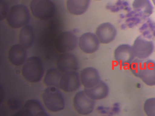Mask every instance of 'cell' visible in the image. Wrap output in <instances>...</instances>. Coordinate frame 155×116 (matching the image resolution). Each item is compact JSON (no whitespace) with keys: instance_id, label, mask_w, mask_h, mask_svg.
Instances as JSON below:
<instances>
[{"instance_id":"277c9868","label":"cell","mask_w":155,"mask_h":116,"mask_svg":"<svg viewBox=\"0 0 155 116\" xmlns=\"http://www.w3.org/2000/svg\"><path fill=\"white\" fill-rule=\"evenodd\" d=\"M7 17L8 24L13 28H17L26 25L30 20V15L26 6L18 4L12 7Z\"/></svg>"},{"instance_id":"d4e9b609","label":"cell","mask_w":155,"mask_h":116,"mask_svg":"<svg viewBox=\"0 0 155 116\" xmlns=\"http://www.w3.org/2000/svg\"><path fill=\"white\" fill-rule=\"evenodd\" d=\"M4 97V93L3 91L2 88L1 86V100H0V103L1 104L2 102Z\"/></svg>"},{"instance_id":"5bb4252c","label":"cell","mask_w":155,"mask_h":116,"mask_svg":"<svg viewBox=\"0 0 155 116\" xmlns=\"http://www.w3.org/2000/svg\"><path fill=\"white\" fill-rule=\"evenodd\" d=\"M117 31L111 23L107 22L100 24L97 28L95 34L100 43L106 44L113 41L115 39Z\"/></svg>"},{"instance_id":"e0dca14e","label":"cell","mask_w":155,"mask_h":116,"mask_svg":"<svg viewBox=\"0 0 155 116\" xmlns=\"http://www.w3.org/2000/svg\"><path fill=\"white\" fill-rule=\"evenodd\" d=\"M84 91L89 97L95 101L105 98L108 95L109 91L107 84L101 80L94 87L84 88Z\"/></svg>"},{"instance_id":"ba28073f","label":"cell","mask_w":155,"mask_h":116,"mask_svg":"<svg viewBox=\"0 0 155 116\" xmlns=\"http://www.w3.org/2000/svg\"><path fill=\"white\" fill-rule=\"evenodd\" d=\"M135 57L145 59L152 53L154 49L153 42L139 36L135 40L132 46Z\"/></svg>"},{"instance_id":"4316f807","label":"cell","mask_w":155,"mask_h":116,"mask_svg":"<svg viewBox=\"0 0 155 116\" xmlns=\"http://www.w3.org/2000/svg\"><path fill=\"white\" fill-rule=\"evenodd\" d=\"M96 0L101 1V0Z\"/></svg>"},{"instance_id":"5b68a950","label":"cell","mask_w":155,"mask_h":116,"mask_svg":"<svg viewBox=\"0 0 155 116\" xmlns=\"http://www.w3.org/2000/svg\"><path fill=\"white\" fill-rule=\"evenodd\" d=\"M30 8L32 14L42 20L52 17L55 12V6L50 0H32Z\"/></svg>"},{"instance_id":"ffe728a7","label":"cell","mask_w":155,"mask_h":116,"mask_svg":"<svg viewBox=\"0 0 155 116\" xmlns=\"http://www.w3.org/2000/svg\"><path fill=\"white\" fill-rule=\"evenodd\" d=\"M132 6L134 10L141 12L147 16L153 12V7L150 0H134Z\"/></svg>"},{"instance_id":"7402d4cb","label":"cell","mask_w":155,"mask_h":116,"mask_svg":"<svg viewBox=\"0 0 155 116\" xmlns=\"http://www.w3.org/2000/svg\"><path fill=\"white\" fill-rule=\"evenodd\" d=\"M143 108L147 115L155 116V98L147 99L144 103Z\"/></svg>"},{"instance_id":"3957f363","label":"cell","mask_w":155,"mask_h":116,"mask_svg":"<svg viewBox=\"0 0 155 116\" xmlns=\"http://www.w3.org/2000/svg\"><path fill=\"white\" fill-rule=\"evenodd\" d=\"M42 98L45 105L50 111H59L64 109L65 100L61 92L55 87L46 88L42 94Z\"/></svg>"},{"instance_id":"7a4b0ae2","label":"cell","mask_w":155,"mask_h":116,"mask_svg":"<svg viewBox=\"0 0 155 116\" xmlns=\"http://www.w3.org/2000/svg\"><path fill=\"white\" fill-rule=\"evenodd\" d=\"M24 78L31 82L40 81L43 76L44 69L40 59L37 56H32L25 62L22 69Z\"/></svg>"},{"instance_id":"484cf974","label":"cell","mask_w":155,"mask_h":116,"mask_svg":"<svg viewBox=\"0 0 155 116\" xmlns=\"http://www.w3.org/2000/svg\"><path fill=\"white\" fill-rule=\"evenodd\" d=\"M152 1L153 2V3L154 4L155 6V0H152Z\"/></svg>"},{"instance_id":"8992f818","label":"cell","mask_w":155,"mask_h":116,"mask_svg":"<svg viewBox=\"0 0 155 116\" xmlns=\"http://www.w3.org/2000/svg\"><path fill=\"white\" fill-rule=\"evenodd\" d=\"M78 42L77 37L73 33L65 31L58 36L55 41V46L59 52L69 53L76 48Z\"/></svg>"},{"instance_id":"d6986e66","label":"cell","mask_w":155,"mask_h":116,"mask_svg":"<svg viewBox=\"0 0 155 116\" xmlns=\"http://www.w3.org/2000/svg\"><path fill=\"white\" fill-rule=\"evenodd\" d=\"M34 34L33 28L30 25L24 26L21 30L19 35L20 44L26 49L30 48L33 44Z\"/></svg>"},{"instance_id":"ac0fdd59","label":"cell","mask_w":155,"mask_h":116,"mask_svg":"<svg viewBox=\"0 0 155 116\" xmlns=\"http://www.w3.org/2000/svg\"><path fill=\"white\" fill-rule=\"evenodd\" d=\"M91 0H67L66 4L68 10L71 14L80 15L87 10Z\"/></svg>"},{"instance_id":"8fae6325","label":"cell","mask_w":155,"mask_h":116,"mask_svg":"<svg viewBox=\"0 0 155 116\" xmlns=\"http://www.w3.org/2000/svg\"><path fill=\"white\" fill-rule=\"evenodd\" d=\"M100 43L96 35L91 32L84 33L78 39L80 49L87 54L93 53L97 51L99 48Z\"/></svg>"},{"instance_id":"603a6c76","label":"cell","mask_w":155,"mask_h":116,"mask_svg":"<svg viewBox=\"0 0 155 116\" xmlns=\"http://www.w3.org/2000/svg\"><path fill=\"white\" fill-rule=\"evenodd\" d=\"M9 109L12 110L19 109L21 105V102L19 100L15 99H9L7 102Z\"/></svg>"},{"instance_id":"4fadbf2b","label":"cell","mask_w":155,"mask_h":116,"mask_svg":"<svg viewBox=\"0 0 155 116\" xmlns=\"http://www.w3.org/2000/svg\"><path fill=\"white\" fill-rule=\"evenodd\" d=\"M57 65L60 71L64 73L70 71H76L79 68L76 57L69 52L63 53L59 55L57 60Z\"/></svg>"},{"instance_id":"30bf717a","label":"cell","mask_w":155,"mask_h":116,"mask_svg":"<svg viewBox=\"0 0 155 116\" xmlns=\"http://www.w3.org/2000/svg\"><path fill=\"white\" fill-rule=\"evenodd\" d=\"M114 57L119 65L123 67L129 66L135 57L132 46L127 44L119 45L114 51Z\"/></svg>"},{"instance_id":"cb8c5ba5","label":"cell","mask_w":155,"mask_h":116,"mask_svg":"<svg viewBox=\"0 0 155 116\" xmlns=\"http://www.w3.org/2000/svg\"><path fill=\"white\" fill-rule=\"evenodd\" d=\"M8 8L6 3L3 0H0L1 20L4 19L8 13Z\"/></svg>"},{"instance_id":"44dd1931","label":"cell","mask_w":155,"mask_h":116,"mask_svg":"<svg viewBox=\"0 0 155 116\" xmlns=\"http://www.w3.org/2000/svg\"><path fill=\"white\" fill-rule=\"evenodd\" d=\"M61 77L60 72L56 69H49L45 75L44 82L47 86H59V82Z\"/></svg>"},{"instance_id":"9a60e30c","label":"cell","mask_w":155,"mask_h":116,"mask_svg":"<svg viewBox=\"0 0 155 116\" xmlns=\"http://www.w3.org/2000/svg\"><path fill=\"white\" fill-rule=\"evenodd\" d=\"M80 76L81 83L85 89L94 87L101 80L98 70L92 67H87L82 69Z\"/></svg>"},{"instance_id":"9c48e42d","label":"cell","mask_w":155,"mask_h":116,"mask_svg":"<svg viewBox=\"0 0 155 116\" xmlns=\"http://www.w3.org/2000/svg\"><path fill=\"white\" fill-rule=\"evenodd\" d=\"M81 81L79 74L76 71L66 72L61 76L59 87L67 92H73L80 88Z\"/></svg>"},{"instance_id":"2e32d148","label":"cell","mask_w":155,"mask_h":116,"mask_svg":"<svg viewBox=\"0 0 155 116\" xmlns=\"http://www.w3.org/2000/svg\"><path fill=\"white\" fill-rule=\"evenodd\" d=\"M27 53L26 48L21 44L12 45L9 50L8 57L10 62L15 66H20L26 61Z\"/></svg>"},{"instance_id":"6da1fadb","label":"cell","mask_w":155,"mask_h":116,"mask_svg":"<svg viewBox=\"0 0 155 116\" xmlns=\"http://www.w3.org/2000/svg\"><path fill=\"white\" fill-rule=\"evenodd\" d=\"M132 73L147 85H155V61L150 60H134L130 64Z\"/></svg>"},{"instance_id":"7c38bea8","label":"cell","mask_w":155,"mask_h":116,"mask_svg":"<svg viewBox=\"0 0 155 116\" xmlns=\"http://www.w3.org/2000/svg\"><path fill=\"white\" fill-rule=\"evenodd\" d=\"M15 116H49L40 101L36 99L27 101Z\"/></svg>"},{"instance_id":"52a82bcc","label":"cell","mask_w":155,"mask_h":116,"mask_svg":"<svg viewBox=\"0 0 155 116\" xmlns=\"http://www.w3.org/2000/svg\"><path fill=\"white\" fill-rule=\"evenodd\" d=\"M73 104L75 110L78 114L87 115L93 111L95 102L87 95L84 90L81 91L74 95Z\"/></svg>"}]
</instances>
